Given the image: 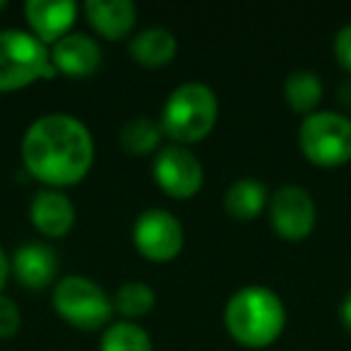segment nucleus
Returning <instances> with one entry per match:
<instances>
[{
	"mask_svg": "<svg viewBox=\"0 0 351 351\" xmlns=\"http://www.w3.org/2000/svg\"><path fill=\"white\" fill-rule=\"evenodd\" d=\"M22 164L46 188H73L87 178L94 166V137L80 118L46 113L22 137Z\"/></svg>",
	"mask_w": 351,
	"mask_h": 351,
	"instance_id": "f257e3e1",
	"label": "nucleus"
},
{
	"mask_svg": "<svg viewBox=\"0 0 351 351\" xmlns=\"http://www.w3.org/2000/svg\"><path fill=\"white\" fill-rule=\"evenodd\" d=\"M224 327L236 344L245 349H267L287 327V308L269 287L250 284L226 301Z\"/></svg>",
	"mask_w": 351,
	"mask_h": 351,
	"instance_id": "f03ea898",
	"label": "nucleus"
},
{
	"mask_svg": "<svg viewBox=\"0 0 351 351\" xmlns=\"http://www.w3.org/2000/svg\"><path fill=\"white\" fill-rule=\"evenodd\" d=\"M219 121V99L202 82H183L169 94L159 125L171 145L191 147L207 140Z\"/></svg>",
	"mask_w": 351,
	"mask_h": 351,
	"instance_id": "7ed1b4c3",
	"label": "nucleus"
},
{
	"mask_svg": "<svg viewBox=\"0 0 351 351\" xmlns=\"http://www.w3.org/2000/svg\"><path fill=\"white\" fill-rule=\"evenodd\" d=\"M51 306L56 315L82 332L106 330L113 322V298L101 284L89 277L68 274L58 279L51 291Z\"/></svg>",
	"mask_w": 351,
	"mask_h": 351,
	"instance_id": "20e7f679",
	"label": "nucleus"
},
{
	"mask_svg": "<svg viewBox=\"0 0 351 351\" xmlns=\"http://www.w3.org/2000/svg\"><path fill=\"white\" fill-rule=\"evenodd\" d=\"M51 49L22 29L0 32V92H20L39 80H53Z\"/></svg>",
	"mask_w": 351,
	"mask_h": 351,
	"instance_id": "39448f33",
	"label": "nucleus"
},
{
	"mask_svg": "<svg viewBox=\"0 0 351 351\" xmlns=\"http://www.w3.org/2000/svg\"><path fill=\"white\" fill-rule=\"evenodd\" d=\"M298 149L320 169H339L351 161V118L337 111H315L298 128Z\"/></svg>",
	"mask_w": 351,
	"mask_h": 351,
	"instance_id": "423d86ee",
	"label": "nucleus"
},
{
	"mask_svg": "<svg viewBox=\"0 0 351 351\" xmlns=\"http://www.w3.org/2000/svg\"><path fill=\"white\" fill-rule=\"evenodd\" d=\"M183 243V224L169 210L149 207L132 224V245L149 263H171L181 255Z\"/></svg>",
	"mask_w": 351,
	"mask_h": 351,
	"instance_id": "0eeeda50",
	"label": "nucleus"
},
{
	"mask_svg": "<svg viewBox=\"0 0 351 351\" xmlns=\"http://www.w3.org/2000/svg\"><path fill=\"white\" fill-rule=\"evenodd\" d=\"M152 171H154V183L161 188V193L173 200H191L205 186V169L200 159L191 152V147H161L154 156Z\"/></svg>",
	"mask_w": 351,
	"mask_h": 351,
	"instance_id": "6e6552de",
	"label": "nucleus"
},
{
	"mask_svg": "<svg viewBox=\"0 0 351 351\" xmlns=\"http://www.w3.org/2000/svg\"><path fill=\"white\" fill-rule=\"evenodd\" d=\"M269 226L282 241L298 243L306 241L315 229L317 210L313 195L303 186H282L269 195L267 205Z\"/></svg>",
	"mask_w": 351,
	"mask_h": 351,
	"instance_id": "1a4fd4ad",
	"label": "nucleus"
},
{
	"mask_svg": "<svg viewBox=\"0 0 351 351\" xmlns=\"http://www.w3.org/2000/svg\"><path fill=\"white\" fill-rule=\"evenodd\" d=\"M77 3L73 0H29L25 5L29 34H34L41 44L51 49L70 34L77 20Z\"/></svg>",
	"mask_w": 351,
	"mask_h": 351,
	"instance_id": "9d476101",
	"label": "nucleus"
},
{
	"mask_svg": "<svg viewBox=\"0 0 351 351\" xmlns=\"http://www.w3.org/2000/svg\"><path fill=\"white\" fill-rule=\"evenodd\" d=\"M29 219L46 239H65L75 229L77 210L63 191L41 188L29 202Z\"/></svg>",
	"mask_w": 351,
	"mask_h": 351,
	"instance_id": "9b49d317",
	"label": "nucleus"
},
{
	"mask_svg": "<svg viewBox=\"0 0 351 351\" xmlns=\"http://www.w3.org/2000/svg\"><path fill=\"white\" fill-rule=\"evenodd\" d=\"M58 255L49 243H25L15 250L10 260V272L15 279L29 291H41V289L56 287L58 282Z\"/></svg>",
	"mask_w": 351,
	"mask_h": 351,
	"instance_id": "f8f14e48",
	"label": "nucleus"
},
{
	"mask_svg": "<svg viewBox=\"0 0 351 351\" xmlns=\"http://www.w3.org/2000/svg\"><path fill=\"white\" fill-rule=\"evenodd\" d=\"M51 63L58 75L70 80H87L101 65V49L92 36L70 32L58 44L51 46Z\"/></svg>",
	"mask_w": 351,
	"mask_h": 351,
	"instance_id": "ddd939ff",
	"label": "nucleus"
},
{
	"mask_svg": "<svg viewBox=\"0 0 351 351\" xmlns=\"http://www.w3.org/2000/svg\"><path fill=\"white\" fill-rule=\"evenodd\" d=\"M89 27L106 41H121L137 25V8L130 0H87L82 5Z\"/></svg>",
	"mask_w": 351,
	"mask_h": 351,
	"instance_id": "4468645a",
	"label": "nucleus"
},
{
	"mask_svg": "<svg viewBox=\"0 0 351 351\" xmlns=\"http://www.w3.org/2000/svg\"><path fill=\"white\" fill-rule=\"evenodd\" d=\"M128 53L142 68H166L173 63L176 53H178V39L173 32L164 29V27H149L132 36L128 44Z\"/></svg>",
	"mask_w": 351,
	"mask_h": 351,
	"instance_id": "2eb2a0df",
	"label": "nucleus"
},
{
	"mask_svg": "<svg viewBox=\"0 0 351 351\" xmlns=\"http://www.w3.org/2000/svg\"><path fill=\"white\" fill-rule=\"evenodd\" d=\"M269 191L258 178H239L224 193V210L231 219L253 221L267 212Z\"/></svg>",
	"mask_w": 351,
	"mask_h": 351,
	"instance_id": "dca6fc26",
	"label": "nucleus"
},
{
	"mask_svg": "<svg viewBox=\"0 0 351 351\" xmlns=\"http://www.w3.org/2000/svg\"><path fill=\"white\" fill-rule=\"evenodd\" d=\"M284 101L298 116H311V113L317 111L322 101V94H325V87H322V80L317 73L313 70H296L291 73L287 80H284Z\"/></svg>",
	"mask_w": 351,
	"mask_h": 351,
	"instance_id": "f3484780",
	"label": "nucleus"
},
{
	"mask_svg": "<svg viewBox=\"0 0 351 351\" xmlns=\"http://www.w3.org/2000/svg\"><path fill=\"white\" fill-rule=\"evenodd\" d=\"M161 125L149 116H135L118 130V145L128 156H149L161 149Z\"/></svg>",
	"mask_w": 351,
	"mask_h": 351,
	"instance_id": "a211bd4d",
	"label": "nucleus"
},
{
	"mask_svg": "<svg viewBox=\"0 0 351 351\" xmlns=\"http://www.w3.org/2000/svg\"><path fill=\"white\" fill-rule=\"evenodd\" d=\"M111 298H113V311H116L118 315H123V320H128V322H135V320H140V317L149 315L152 308L156 306L154 289L147 282H137V279L121 284Z\"/></svg>",
	"mask_w": 351,
	"mask_h": 351,
	"instance_id": "6ab92c4d",
	"label": "nucleus"
},
{
	"mask_svg": "<svg viewBox=\"0 0 351 351\" xmlns=\"http://www.w3.org/2000/svg\"><path fill=\"white\" fill-rule=\"evenodd\" d=\"M99 351H154V344L137 322L118 320L101 332Z\"/></svg>",
	"mask_w": 351,
	"mask_h": 351,
	"instance_id": "aec40b11",
	"label": "nucleus"
},
{
	"mask_svg": "<svg viewBox=\"0 0 351 351\" xmlns=\"http://www.w3.org/2000/svg\"><path fill=\"white\" fill-rule=\"evenodd\" d=\"M22 327V313L10 296L0 293V339H12Z\"/></svg>",
	"mask_w": 351,
	"mask_h": 351,
	"instance_id": "412c9836",
	"label": "nucleus"
},
{
	"mask_svg": "<svg viewBox=\"0 0 351 351\" xmlns=\"http://www.w3.org/2000/svg\"><path fill=\"white\" fill-rule=\"evenodd\" d=\"M332 51H335V58H337V63H339V68L344 70L346 75H351V25H344L337 32Z\"/></svg>",
	"mask_w": 351,
	"mask_h": 351,
	"instance_id": "4be33fe9",
	"label": "nucleus"
},
{
	"mask_svg": "<svg viewBox=\"0 0 351 351\" xmlns=\"http://www.w3.org/2000/svg\"><path fill=\"white\" fill-rule=\"evenodd\" d=\"M339 320L341 327L351 335V289L346 291V296L341 298V306H339Z\"/></svg>",
	"mask_w": 351,
	"mask_h": 351,
	"instance_id": "5701e85b",
	"label": "nucleus"
},
{
	"mask_svg": "<svg viewBox=\"0 0 351 351\" xmlns=\"http://www.w3.org/2000/svg\"><path fill=\"white\" fill-rule=\"evenodd\" d=\"M8 277H10V258L5 255V250L0 248V293H3V287H5Z\"/></svg>",
	"mask_w": 351,
	"mask_h": 351,
	"instance_id": "b1692460",
	"label": "nucleus"
},
{
	"mask_svg": "<svg viewBox=\"0 0 351 351\" xmlns=\"http://www.w3.org/2000/svg\"><path fill=\"white\" fill-rule=\"evenodd\" d=\"M339 101L344 104L346 108H351V77L341 82V87H339Z\"/></svg>",
	"mask_w": 351,
	"mask_h": 351,
	"instance_id": "393cba45",
	"label": "nucleus"
},
{
	"mask_svg": "<svg viewBox=\"0 0 351 351\" xmlns=\"http://www.w3.org/2000/svg\"><path fill=\"white\" fill-rule=\"evenodd\" d=\"M5 8H8V3L5 0H0V10H5Z\"/></svg>",
	"mask_w": 351,
	"mask_h": 351,
	"instance_id": "a878e982",
	"label": "nucleus"
}]
</instances>
